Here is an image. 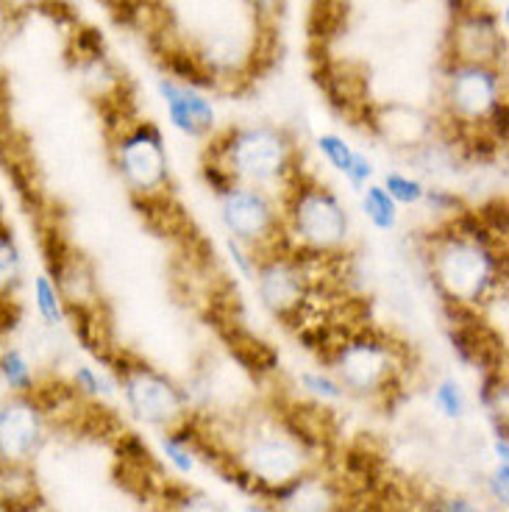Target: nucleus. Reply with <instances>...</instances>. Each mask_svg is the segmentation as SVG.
Instances as JSON below:
<instances>
[{
    "label": "nucleus",
    "mask_w": 509,
    "mask_h": 512,
    "mask_svg": "<svg viewBox=\"0 0 509 512\" xmlns=\"http://www.w3.org/2000/svg\"><path fill=\"white\" fill-rule=\"evenodd\" d=\"M382 187L398 206H420L426 198V190H429L418 176L404 173V170H387Z\"/></svg>",
    "instance_id": "21"
},
{
    "label": "nucleus",
    "mask_w": 509,
    "mask_h": 512,
    "mask_svg": "<svg viewBox=\"0 0 509 512\" xmlns=\"http://www.w3.org/2000/svg\"><path fill=\"white\" fill-rule=\"evenodd\" d=\"M73 387H76L78 393H84V396H101L103 393V379L101 373L90 368V365H78L76 371H73Z\"/></svg>",
    "instance_id": "28"
},
{
    "label": "nucleus",
    "mask_w": 509,
    "mask_h": 512,
    "mask_svg": "<svg viewBox=\"0 0 509 512\" xmlns=\"http://www.w3.org/2000/svg\"><path fill=\"white\" fill-rule=\"evenodd\" d=\"M0 379L6 382L14 396H28L37 387V376L31 371V362L20 348H6L0 354Z\"/></svg>",
    "instance_id": "19"
},
{
    "label": "nucleus",
    "mask_w": 509,
    "mask_h": 512,
    "mask_svg": "<svg viewBox=\"0 0 509 512\" xmlns=\"http://www.w3.org/2000/svg\"><path fill=\"white\" fill-rule=\"evenodd\" d=\"M301 384H304L306 393H312L320 401H340L345 396V387L340 384V379L326 371H304Z\"/></svg>",
    "instance_id": "24"
},
{
    "label": "nucleus",
    "mask_w": 509,
    "mask_h": 512,
    "mask_svg": "<svg viewBox=\"0 0 509 512\" xmlns=\"http://www.w3.org/2000/svg\"><path fill=\"white\" fill-rule=\"evenodd\" d=\"M501 98V73L496 64L454 62L446 78V106L459 128L487 126Z\"/></svg>",
    "instance_id": "8"
},
{
    "label": "nucleus",
    "mask_w": 509,
    "mask_h": 512,
    "mask_svg": "<svg viewBox=\"0 0 509 512\" xmlns=\"http://www.w3.org/2000/svg\"><path fill=\"white\" fill-rule=\"evenodd\" d=\"M176 512H223L217 507L215 501L201 499V496H184L181 501H176Z\"/></svg>",
    "instance_id": "29"
},
{
    "label": "nucleus",
    "mask_w": 509,
    "mask_h": 512,
    "mask_svg": "<svg viewBox=\"0 0 509 512\" xmlns=\"http://www.w3.org/2000/svg\"><path fill=\"white\" fill-rule=\"evenodd\" d=\"M315 145H318L320 156L329 162V167H334L340 176H345L348 173V167H351V162H354V156H357V148L351 145V142L345 140V137H340V134H334V131H326V134H320L318 140H315Z\"/></svg>",
    "instance_id": "22"
},
{
    "label": "nucleus",
    "mask_w": 509,
    "mask_h": 512,
    "mask_svg": "<svg viewBox=\"0 0 509 512\" xmlns=\"http://www.w3.org/2000/svg\"><path fill=\"white\" fill-rule=\"evenodd\" d=\"M279 499V512H334V490L320 479H304L298 476L290 485L273 490Z\"/></svg>",
    "instance_id": "15"
},
{
    "label": "nucleus",
    "mask_w": 509,
    "mask_h": 512,
    "mask_svg": "<svg viewBox=\"0 0 509 512\" xmlns=\"http://www.w3.org/2000/svg\"><path fill=\"white\" fill-rule=\"evenodd\" d=\"M159 95L165 101L167 120L176 131L192 140H204L215 131V106L201 90L187 87L176 78H159Z\"/></svg>",
    "instance_id": "12"
},
{
    "label": "nucleus",
    "mask_w": 509,
    "mask_h": 512,
    "mask_svg": "<svg viewBox=\"0 0 509 512\" xmlns=\"http://www.w3.org/2000/svg\"><path fill=\"white\" fill-rule=\"evenodd\" d=\"M507 485H509V465L507 462H501V465H498L496 476H493V482H490V487H493V496H496L501 504H507V499H509Z\"/></svg>",
    "instance_id": "30"
},
{
    "label": "nucleus",
    "mask_w": 509,
    "mask_h": 512,
    "mask_svg": "<svg viewBox=\"0 0 509 512\" xmlns=\"http://www.w3.org/2000/svg\"><path fill=\"white\" fill-rule=\"evenodd\" d=\"M373 176H376V167H373V162H370V156L357 151V156H354V162H351V167H348V173H345L343 179L348 181L354 190H362L365 184L373 181Z\"/></svg>",
    "instance_id": "27"
},
{
    "label": "nucleus",
    "mask_w": 509,
    "mask_h": 512,
    "mask_svg": "<svg viewBox=\"0 0 509 512\" xmlns=\"http://www.w3.org/2000/svg\"><path fill=\"white\" fill-rule=\"evenodd\" d=\"M106 362L112 365V371L123 384L128 407L140 421L156 423V426L181 421L184 396L165 373H159L145 362H128V359H123V354L109 357Z\"/></svg>",
    "instance_id": "9"
},
{
    "label": "nucleus",
    "mask_w": 509,
    "mask_h": 512,
    "mask_svg": "<svg viewBox=\"0 0 509 512\" xmlns=\"http://www.w3.org/2000/svg\"><path fill=\"white\" fill-rule=\"evenodd\" d=\"M14 31V9H9L3 0H0V51H3V45L12 39Z\"/></svg>",
    "instance_id": "31"
},
{
    "label": "nucleus",
    "mask_w": 509,
    "mask_h": 512,
    "mask_svg": "<svg viewBox=\"0 0 509 512\" xmlns=\"http://www.w3.org/2000/svg\"><path fill=\"white\" fill-rule=\"evenodd\" d=\"M34 307H37L39 318H42V323L48 329H56V326H62L64 320H67L59 287L53 284L48 273H39L37 279H34Z\"/></svg>",
    "instance_id": "20"
},
{
    "label": "nucleus",
    "mask_w": 509,
    "mask_h": 512,
    "mask_svg": "<svg viewBox=\"0 0 509 512\" xmlns=\"http://www.w3.org/2000/svg\"><path fill=\"white\" fill-rule=\"evenodd\" d=\"M115 167L134 201L162 198L170 187L165 134L151 120H137L120 128L112 145Z\"/></svg>",
    "instance_id": "4"
},
{
    "label": "nucleus",
    "mask_w": 509,
    "mask_h": 512,
    "mask_svg": "<svg viewBox=\"0 0 509 512\" xmlns=\"http://www.w3.org/2000/svg\"><path fill=\"white\" fill-rule=\"evenodd\" d=\"M254 282L262 304L281 320L304 315L306 304L312 298V284H315L304 256L287 245L259 256Z\"/></svg>",
    "instance_id": "7"
},
{
    "label": "nucleus",
    "mask_w": 509,
    "mask_h": 512,
    "mask_svg": "<svg viewBox=\"0 0 509 512\" xmlns=\"http://www.w3.org/2000/svg\"><path fill=\"white\" fill-rule=\"evenodd\" d=\"M162 446H165V454L170 457V462L176 465V471L190 474L192 468H195V448H192L190 437H187V429H184V432L167 435L165 440H162Z\"/></svg>",
    "instance_id": "25"
},
{
    "label": "nucleus",
    "mask_w": 509,
    "mask_h": 512,
    "mask_svg": "<svg viewBox=\"0 0 509 512\" xmlns=\"http://www.w3.org/2000/svg\"><path fill=\"white\" fill-rule=\"evenodd\" d=\"M220 201V223L226 226L229 237L248 245L256 256H265L276 248H284V223L281 212L273 204V195L265 190H256L248 184H234Z\"/></svg>",
    "instance_id": "5"
},
{
    "label": "nucleus",
    "mask_w": 509,
    "mask_h": 512,
    "mask_svg": "<svg viewBox=\"0 0 509 512\" xmlns=\"http://www.w3.org/2000/svg\"><path fill=\"white\" fill-rule=\"evenodd\" d=\"M281 223L287 245L312 256H337L351 234L348 209L340 195L304 173H295L284 187Z\"/></svg>",
    "instance_id": "3"
},
{
    "label": "nucleus",
    "mask_w": 509,
    "mask_h": 512,
    "mask_svg": "<svg viewBox=\"0 0 509 512\" xmlns=\"http://www.w3.org/2000/svg\"><path fill=\"white\" fill-rule=\"evenodd\" d=\"M432 276L451 307H482L496 301L501 287V259L490 243V229L482 218L462 212L451 220V231L434 237Z\"/></svg>",
    "instance_id": "1"
},
{
    "label": "nucleus",
    "mask_w": 509,
    "mask_h": 512,
    "mask_svg": "<svg viewBox=\"0 0 509 512\" xmlns=\"http://www.w3.org/2000/svg\"><path fill=\"white\" fill-rule=\"evenodd\" d=\"M451 39H454V62L496 64L498 53L504 51L496 17L487 12L459 14Z\"/></svg>",
    "instance_id": "13"
},
{
    "label": "nucleus",
    "mask_w": 509,
    "mask_h": 512,
    "mask_svg": "<svg viewBox=\"0 0 509 512\" xmlns=\"http://www.w3.org/2000/svg\"><path fill=\"white\" fill-rule=\"evenodd\" d=\"M242 465H245L248 476L256 479L265 493L273 496V490L290 485L293 479L301 476V471H304V454L290 440L270 437V440H259V443L248 448L245 457H242Z\"/></svg>",
    "instance_id": "11"
},
{
    "label": "nucleus",
    "mask_w": 509,
    "mask_h": 512,
    "mask_svg": "<svg viewBox=\"0 0 509 512\" xmlns=\"http://www.w3.org/2000/svg\"><path fill=\"white\" fill-rule=\"evenodd\" d=\"M373 131L395 148H420L432 137V120L412 106H382L373 117Z\"/></svg>",
    "instance_id": "14"
},
{
    "label": "nucleus",
    "mask_w": 509,
    "mask_h": 512,
    "mask_svg": "<svg viewBox=\"0 0 509 512\" xmlns=\"http://www.w3.org/2000/svg\"><path fill=\"white\" fill-rule=\"evenodd\" d=\"M226 251H229V259L234 268L240 270L242 279H248V282H254L256 276V262H259V256L248 248V245H242L240 240H234V237H226Z\"/></svg>",
    "instance_id": "26"
},
{
    "label": "nucleus",
    "mask_w": 509,
    "mask_h": 512,
    "mask_svg": "<svg viewBox=\"0 0 509 512\" xmlns=\"http://www.w3.org/2000/svg\"><path fill=\"white\" fill-rule=\"evenodd\" d=\"M45 412L31 396H14L0 407V462H28L42 440Z\"/></svg>",
    "instance_id": "10"
},
{
    "label": "nucleus",
    "mask_w": 509,
    "mask_h": 512,
    "mask_svg": "<svg viewBox=\"0 0 509 512\" xmlns=\"http://www.w3.org/2000/svg\"><path fill=\"white\" fill-rule=\"evenodd\" d=\"M434 407L443 412L446 418H462L465 410H468V398H465V390L457 379H443V382L434 387Z\"/></svg>",
    "instance_id": "23"
},
{
    "label": "nucleus",
    "mask_w": 509,
    "mask_h": 512,
    "mask_svg": "<svg viewBox=\"0 0 509 512\" xmlns=\"http://www.w3.org/2000/svg\"><path fill=\"white\" fill-rule=\"evenodd\" d=\"M248 512H276V510H270V507H265V504H251Z\"/></svg>",
    "instance_id": "35"
},
{
    "label": "nucleus",
    "mask_w": 509,
    "mask_h": 512,
    "mask_svg": "<svg viewBox=\"0 0 509 512\" xmlns=\"http://www.w3.org/2000/svg\"><path fill=\"white\" fill-rule=\"evenodd\" d=\"M259 14H276L281 9V0H248Z\"/></svg>",
    "instance_id": "33"
},
{
    "label": "nucleus",
    "mask_w": 509,
    "mask_h": 512,
    "mask_svg": "<svg viewBox=\"0 0 509 512\" xmlns=\"http://www.w3.org/2000/svg\"><path fill=\"white\" fill-rule=\"evenodd\" d=\"M9 512H42V499L31 501V504H23V507H17V510H9Z\"/></svg>",
    "instance_id": "34"
},
{
    "label": "nucleus",
    "mask_w": 509,
    "mask_h": 512,
    "mask_svg": "<svg viewBox=\"0 0 509 512\" xmlns=\"http://www.w3.org/2000/svg\"><path fill=\"white\" fill-rule=\"evenodd\" d=\"M432 512H482L476 504H471L468 499H446L437 501L432 507Z\"/></svg>",
    "instance_id": "32"
},
{
    "label": "nucleus",
    "mask_w": 509,
    "mask_h": 512,
    "mask_svg": "<svg viewBox=\"0 0 509 512\" xmlns=\"http://www.w3.org/2000/svg\"><path fill=\"white\" fill-rule=\"evenodd\" d=\"M362 198H359V204H362V215L368 220L370 226L376 231H384V234H390V231L398 229V220H401V206L395 204L393 198L387 195L379 181H370L362 187Z\"/></svg>",
    "instance_id": "18"
},
{
    "label": "nucleus",
    "mask_w": 509,
    "mask_h": 512,
    "mask_svg": "<svg viewBox=\"0 0 509 512\" xmlns=\"http://www.w3.org/2000/svg\"><path fill=\"white\" fill-rule=\"evenodd\" d=\"M39 501L37 476L28 462H0V512L17 510L23 504Z\"/></svg>",
    "instance_id": "16"
},
{
    "label": "nucleus",
    "mask_w": 509,
    "mask_h": 512,
    "mask_svg": "<svg viewBox=\"0 0 509 512\" xmlns=\"http://www.w3.org/2000/svg\"><path fill=\"white\" fill-rule=\"evenodd\" d=\"M206 154H209V162L226 167L237 184H248L265 192L287 187L295 173H301L298 148L284 128H229L217 137Z\"/></svg>",
    "instance_id": "2"
},
{
    "label": "nucleus",
    "mask_w": 509,
    "mask_h": 512,
    "mask_svg": "<svg viewBox=\"0 0 509 512\" xmlns=\"http://www.w3.org/2000/svg\"><path fill=\"white\" fill-rule=\"evenodd\" d=\"M329 362L351 393H384L393 382L395 346L376 329H359L331 348Z\"/></svg>",
    "instance_id": "6"
},
{
    "label": "nucleus",
    "mask_w": 509,
    "mask_h": 512,
    "mask_svg": "<svg viewBox=\"0 0 509 512\" xmlns=\"http://www.w3.org/2000/svg\"><path fill=\"white\" fill-rule=\"evenodd\" d=\"M23 279V251L9 223L0 218V304H9Z\"/></svg>",
    "instance_id": "17"
}]
</instances>
